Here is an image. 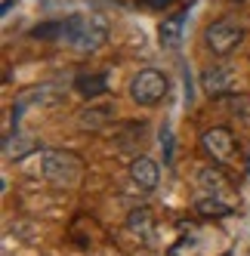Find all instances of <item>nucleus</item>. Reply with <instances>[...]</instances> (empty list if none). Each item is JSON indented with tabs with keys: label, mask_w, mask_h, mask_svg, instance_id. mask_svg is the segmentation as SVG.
Returning <instances> with one entry per match:
<instances>
[{
	"label": "nucleus",
	"mask_w": 250,
	"mask_h": 256,
	"mask_svg": "<svg viewBox=\"0 0 250 256\" xmlns=\"http://www.w3.org/2000/svg\"><path fill=\"white\" fill-rule=\"evenodd\" d=\"M167 96V78L154 68H142L130 80V99L142 108H152Z\"/></svg>",
	"instance_id": "obj_3"
},
{
	"label": "nucleus",
	"mask_w": 250,
	"mask_h": 256,
	"mask_svg": "<svg viewBox=\"0 0 250 256\" xmlns=\"http://www.w3.org/2000/svg\"><path fill=\"white\" fill-rule=\"evenodd\" d=\"M130 179L136 182L142 192H152L158 186V179H160V167H158L152 158H136L130 164Z\"/></svg>",
	"instance_id": "obj_6"
},
{
	"label": "nucleus",
	"mask_w": 250,
	"mask_h": 256,
	"mask_svg": "<svg viewBox=\"0 0 250 256\" xmlns=\"http://www.w3.org/2000/svg\"><path fill=\"white\" fill-rule=\"evenodd\" d=\"M198 186L204 194H213V198H226L232 192V182L222 176L220 167H201L198 170Z\"/></svg>",
	"instance_id": "obj_7"
},
{
	"label": "nucleus",
	"mask_w": 250,
	"mask_h": 256,
	"mask_svg": "<svg viewBox=\"0 0 250 256\" xmlns=\"http://www.w3.org/2000/svg\"><path fill=\"white\" fill-rule=\"evenodd\" d=\"M74 90L84 99H96L102 93H108V78L105 74H80V78H74Z\"/></svg>",
	"instance_id": "obj_10"
},
{
	"label": "nucleus",
	"mask_w": 250,
	"mask_h": 256,
	"mask_svg": "<svg viewBox=\"0 0 250 256\" xmlns=\"http://www.w3.org/2000/svg\"><path fill=\"white\" fill-rule=\"evenodd\" d=\"M201 86H204V93L210 96H222L226 90L232 86V71L226 65H210L201 71Z\"/></svg>",
	"instance_id": "obj_8"
},
{
	"label": "nucleus",
	"mask_w": 250,
	"mask_h": 256,
	"mask_svg": "<svg viewBox=\"0 0 250 256\" xmlns=\"http://www.w3.org/2000/svg\"><path fill=\"white\" fill-rule=\"evenodd\" d=\"M105 40H108V22L102 16H74V19H68L65 44H71L74 50L96 52Z\"/></svg>",
	"instance_id": "obj_1"
},
{
	"label": "nucleus",
	"mask_w": 250,
	"mask_h": 256,
	"mask_svg": "<svg viewBox=\"0 0 250 256\" xmlns=\"http://www.w3.org/2000/svg\"><path fill=\"white\" fill-rule=\"evenodd\" d=\"M78 118H80V126L99 130V126H105V124L112 120V108H108V105H102V108H84Z\"/></svg>",
	"instance_id": "obj_13"
},
{
	"label": "nucleus",
	"mask_w": 250,
	"mask_h": 256,
	"mask_svg": "<svg viewBox=\"0 0 250 256\" xmlns=\"http://www.w3.org/2000/svg\"><path fill=\"white\" fill-rule=\"evenodd\" d=\"M65 34H68V19L31 28V38H38V40H65Z\"/></svg>",
	"instance_id": "obj_12"
},
{
	"label": "nucleus",
	"mask_w": 250,
	"mask_h": 256,
	"mask_svg": "<svg viewBox=\"0 0 250 256\" xmlns=\"http://www.w3.org/2000/svg\"><path fill=\"white\" fill-rule=\"evenodd\" d=\"M139 4H142V6H148V10H167L173 0H139Z\"/></svg>",
	"instance_id": "obj_16"
},
{
	"label": "nucleus",
	"mask_w": 250,
	"mask_h": 256,
	"mask_svg": "<svg viewBox=\"0 0 250 256\" xmlns=\"http://www.w3.org/2000/svg\"><path fill=\"white\" fill-rule=\"evenodd\" d=\"M127 226H130V232H136V234H152V228H154V216H152V210H133L130 213V219H127Z\"/></svg>",
	"instance_id": "obj_14"
},
{
	"label": "nucleus",
	"mask_w": 250,
	"mask_h": 256,
	"mask_svg": "<svg viewBox=\"0 0 250 256\" xmlns=\"http://www.w3.org/2000/svg\"><path fill=\"white\" fill-rule=\"evenodd\" d=\"M160 145H164V152H167V164H170V160H173V133H170V130L160 133Z\"/></svg>",
	"instance_id": "obj_15"
},
{
	"label": "nucleus",
	"mask_w": 250,
	"mask_h": 256,
	"mask_svg": "<svg viewBox=\"0 0 250 256\" xmlns=\"http://www.w3.org/2000/svg\"><path fill=\"white\" fill-rule=\"evenodd\" d=\"M201 152L213 164H228L235 158V136H232L228 126H213L201 136Z\"/></svg>",
	"instance_id": "obj_5"
},
{
	"label": "nucleus",
	"mask_w": 250,
	"mask_h": 256,
	"mask_svg": "<svg viewBox=\"0 0 250 256\" xmlns=\"http://www.w3.org/2000/svg\"><path fill=\"white\" fill-rule=\"evenodd\" d=\"M194 210H198L201 216H228L232 213V200H222V198L207 194V198H201L198 204H194Z\"/></svg>",
	"instance_id": "obj_11"
},
{
	"label": "nucleus",
	"mask_w": 250,
	"mask_h": 256,
	"mask_svg": "<svg viewBox=\"0 0 250 256\" xmlns=\"http://www.w3.org/2000/svg\"><path fill=\"white\" fill-rule=\"evenodd\" d=\"M40 173L50 179V182H56V186H78L80 182V173H84V164L78 154H71V152H44L40 158Z\"/></svg>",
	"instance_id": "obj_2"
},
{
	"label": "nucleus",
	"mask_w": 250,
	"mask_h": 256,
	"mask_svg": "<svg viewBox=\"0 0 250 256\" xmlns=\"http://www.w3.org/2000/svg\"><path fill=\"white\" fill-rule=\"evenodd\" d=\"M182 19H186V12H176V16H170V19L160 22V28H158L160 46H167V50L180 46V40H182Z\"/></svg>",
	"instance_id": "obj_9"
},
{
	"label": "nucleus",
	"mask_w": 250,
	"mask_h": 256,
	"mask_svg": "<svg viewBox=\"0 0 250 256\" xmlns=\"http://www.w3.org/2000/svg\"><path fill=\"white\" fill-rule=\"evenodd\" d=\"M112 4H118V6H136L139 0H112Z\"/></svg>",
	"instance_id": "obj_17"
},
{
	"label": "nucleus",
	"mask_w": 250,
	"mask_h": 256,
	"mask_svg": "<svg viewBox=\"0 0 250 256\" xmlns=\"http://www.w3.org/2000/svg\"><path fill=\"white\" fill-rule=\"evenodd\" d=\"M244 40V31L241 25H235L232 19H220L204 28V44L213 56H228V52H235Z\"/></svg>",
	"instance_id": "obj_4"
}]
</instances>
